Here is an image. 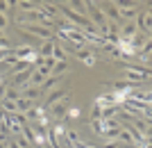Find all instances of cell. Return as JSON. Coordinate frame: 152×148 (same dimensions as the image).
I'll return each instance as SVG.
<instances>
[{"instance_id":"cell-1","label":"cell","mask_w":152,"mask_h":148,"mask_svg":"<svg viewBox=\"0 0 152 148\" xmlns=\"http://www.w3.org/2000/svg\"><path fill=\"white\" fill-rule=\"evenodd\" d=\"M123 75H125V82H129V84H143V82H148V80H150V73L134 71V66H125Z\"/></svg>"},{"instance_id":"cell-2","label":"cell","mask_w":152,"mask_h":148,"mask_svg":"<svg viewBox=\"0 0 152 148\" xmlns=\"http://www.w3.org/2000/svg\"><path fill=\"white\" fill-rule=\"evenodd\" d=\"M136 30L139 32H145V37L150 34V9H145V12H141L139 16H136Z\"/></svg>"},{"instance_id":"cell-3","label":"cell","mask_w":152,"mask_h":148,"mask_svg":"<svg viewBox=\"0 0 152 148\" xmlns=\"http://www.w3.org/2000/svg\"><path fill=\"white\" fill-rule=\"evenodd\" d=\"M32 73H34V68H27V71L18 73V75H14V82H12V87L20 89L23 84H30V77H32Z\"/></svg>"},{"instance_id":"cell-4","label":"cell","mask_w":152,"mask_h":148,"mask_svg":"<svg viewBox=\"0 0 152 148\" xmlns=\"http://www.w3.org/2000/svg\"><path fill=\"white\" fill-rule=\"evenodd\" d=\"M50 110H52V116H55V119H64V116H66V112H68V96L64 98L61 103L52 105Z\"/></svg>"},{"instance_id":"cell-5","label":"cell","mask_w":152,"mask_h":148,"mask_svg":"<svg viewBox=\"0 0 152 148\" xmlns=\"http://www.w3.org/2000/svg\"><path fill=\"white\" fill-rule=\"evenodd\" d=\"M66 94H68V91H66V89H61V87L52 89V94L48 96V107H52V105H57V103H61L64 98H66Z\"/></svg>"},{"instance_id":"cell-6","label":"cell","mask_w":152,"mask_h":148,"mask_svg":"<svg viewBox=\"0 0 152 148\" xmlns=\"http://www.w3.org/2000/svg\"><path fill=\"white\" fill-rule=\"evenodd\" d=\"M75 55L82 59L84 64H89V66H93V64H95V55H93L91 50H86V48H80V50H75Z\"/></svg>"},{"instance_id":"cell-7","label":"cell","mask_w":152,"mask_h":148,"mask_svg":"<svg viewBox=\"0 0 152 148\" xmlns=\"http://www.w3.org/2000/svg\"><path fill=\"white\" fill-rule=\"evenodd\" d=\"M12 55L16 59H23V57H27V55H34V48H32V46H18V48L12 50Z\"/></svg>"},{"instance_id":"cell-8","label":"cell","mask_w":152,"mask_h":148,"mask_svg":"<svg viewBox=\"0 0 152 148\" xmlns=\"http://www.w3.org/2000/svg\"><path fill=\"white\" fill-rule=\"evenodd\" d=\"M20 96L34 103V100H37V98L41 96V89H39V87H27V89H23V91H20Z\"/></svg>"},{"instance_id":"cell-9","label":"cell","mask_w":152,"mask_h":148,"mask_svg":"<svg viewBox=\"0 0 152 148\" xmlns=\"http://www.w3.org/2000/svg\"><path fill=\"white\" fill-rule=\"evenodd\" d=\"M5 100H14V103H16V100H18L20 98V89H16V87H12V84H9V87H7L5 89ZM2 98H0V100H2Z\"/></svg>"},{"instance_id":"cell-10","label":"cell","mask_w":152,"mask_h":148,"mask_svg":"<svg viewBox=\"0 0 152 148\" xmlns=\"http://www.w3.org/2000/svg\"><path fill=\"white\" fill-rule=\"evenodd\" d=\"M52 59H55V62H66V50H64L57 41H55V46H52Z\"/></svg>"},{"instance_id":"cell-11","label":"cell","mask_w":152,"mask_h":148,"mask_svg":"<svg viewBox=\"0 0 152 148\" xmlns=\"http://www.w3.org/2000/svg\"><path fill=\"white\" fill-rule=\"evenodd\" d=\"M16 107H18V112H20V114H25V112H30L32 107H34V103H32V100H27V98H23V96H20L18 100H16Z\"/></svg>"},{"instance_id":"cell-12","label":"cell","mask_w":152,"mask_h":148,"mask_svg":"<svg viewBox=\"0 0 152 148\" xmlns=\"http://www.w3.org/2000/svg\"><path fill=\"white\" fill-rule=\"evenodd\" d=\"M52 46H55V41H43V43H41V48H39V55H41V57H52Z\"/></svg>"},{"instance_id":"cell-13","label":"cell","mask_w":152,"mask_h":148,"mask_svg":"<svg viewBox=\"0 0 152 148\" xmlns=\"http://www.w3.org/2000/svg\"><path fill=\"white\" fill-rule=\"evenodd\" d=\"M59 82H61V77L50 75V77H45V80H43V89H57Z\"/></svg>"},{"instance_id":"cell-14","label":"cell","mask_w":152,"mask_h":148,"mask_svg":"<svg viewBox=\"0 0 152 148\" xmlns=\"http://www.w3.org/2000/svg\"><path fill=\"white\" fill-rule=\"evenodd\" d=\"M66 71H68V62H57L52 66V75H57V77H61V73H66Z\"/></svg>"},{"instance_id":"cell-15","label":"cell","mask_w":152,"mask_h":148,"mask_svg":"<svg viewBox=\"0 0 152 148\" xmlns=\"http://www.w3.org/2000/svg\"><path fill=\"white\" fill-rule=\"evenodd\" d=\"M116 112H118V105H107L102 107V119H114Z\"/></svg>"},{"instance_id":"cell-16","label":"cell","mask_w":152,"mask_h":148,"mask_svg":"<svg viewBox=\"0 0 152 148\" xmlns=\"http://www.w3.org/2000/svg\"><path fill=\"white\" fill-rule=\"evenodd\" d=\"M43 80H45V77L41 75V73L34 71V73H32V77H30V87H39V84H43Z\"/></svg>"},{"instance_id":"cell-17","label":"cell","mask_w":152,"mask_h":148,"mask_svg":"<svg viewBox=\"0 0 152 148\" xmlns=\"http://www.w3.org/2000/svg\"><path fill=\"white\" fill-rule=\"evenodd\" d=\"M16 5H18V9H23V12H27V14H30L32 9L37 7L34 2H27V0H20V2H16Z\"/></svg>"},{"instance_id":"cell-18","label":"cell","mask_w":152,"mask_h":148,"mask_svg":"<svg viewBox=\"0 0 152 148\" xmlns=\"http://www.w3.org/2000/svg\"><path fill=\"white\" fill-rule=\"evenodd\" d=\"M91 128H93V132L95 135H104V125H102V121H91Z\"/></svg>"},{"instance_id":"cell-19","label":"cell","mask_w":152,"mask_h":148,"mask_svg":"<svg viewBox=\"0 0 152 148\" xmlns=\"http://www.w3.org/2000/svg\"><path fill=\"white\" fill-rule=\"evenodd\" d=\"M14 141H16V146H18V148H27V146H30V141H27L23 135H16V137H14Z\"/></svg>"},{"instance_id":"cell-20","label":"cell","mask_w":152,"mask_h":148,"mask_svg":"<svg viewBox=\"0 0 152 148\" xmlns=\"http://www.w3.org/2000/svg\"><path fill=\"white\" fill-rule=\"evenodd\" d=\"M64 137H66V139H68L70 144H75V141H80V135H77L75 130H66V135H64Z\"/></svg>"},{"instance_id":"cell-21","label":"cell","mask_w":152,"mask_h":148,"mask_svg":"<svg viewBox=\"0 0 152 148\" xmlns=\"http://www.w3.org/2000/svg\"><path fill=\"white\" fill-rule=\"evenodd\" d=\"M91 121H102V107L93 105V119H91Z\"/></svg>"},{"instance_id":"cell-22","label":"cell","mask_w":152,"mask_h":148,"mask_svg":"<svg viewBox=\"0 0 152 148\" xmlns=\"http://www.w3.org/2000/svg\"><path fill=\"white\" fill-rule=\"evenodd\" d=\"M9 12H12V2H0V14H2V16H7Z\"/></svg>"},{"instance_id":"cell-23","label":"cell","mask_w":152,"mask_h":148,"mask_svg":"<svg viewBox=\"0 0 152 148\" xmlns=\"http://www.w3.org/2000/svg\"><path fill=\"white\" fill-rule=\"evenodd\" d=\"M104 148H121L118 139H104Z\"/></svg>"},{"instance_id":"cell-24","label":"cell","mask_w":152,"mask_h":148,"mask_svg":"<svg viewBox=\"0 0 152 148\" xmlns=\"http://www.w3.org/2000/svg\"><path fill=\"white\" fill-rule=\"evenodd\" d=\"M9 25V21H7V16H2L0 14V32H5V27Z\"/></svg>"},{"instance_id":"cell-25","label":"cell","mask_w":152,"mask_h":148,"mask_svg":"<svg viewBox=\"0 0 152 148\" xmlns=\"http://www.w3.org/2000/svg\"><path fill=\"white\" fill-rule=\"evenodd\" d=\"M66 116H68V119H77V116H80V110H77V107H73V110L66 112Z\"/></svg>"},{"instance_id":"cell-26","label":"cell","mask_w":152,"mask_h":148,"mask_svg":"<svg viewBox=\"0 0 152 148\" xmlns=\"http://www.w3.org/2000/svg\"><path fill=\"white\" fill-rule=\"evenodd\" d=\"M7 52H9V50H0V62H2V59L7 57Z\"/></svg>"},{"instance_id":"cell-27","label":"cell","mask_w":152,"mask_h":148,"mask_svg":"<svg viewBox=\"0 0 152 148\" xmlns=\"http://www.w3.org/2000/svg\"><path fill=\"white\" fill-rule=\"evenodd\" d=\"M7 148H18V146H16V141H7Z\"/></svg>"}]
</instances>
